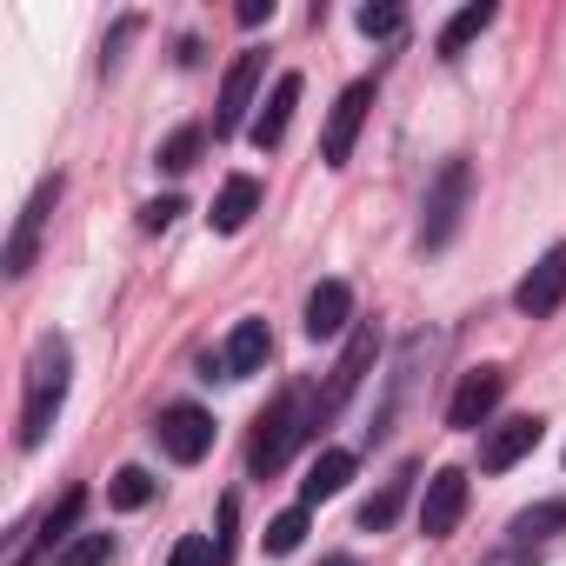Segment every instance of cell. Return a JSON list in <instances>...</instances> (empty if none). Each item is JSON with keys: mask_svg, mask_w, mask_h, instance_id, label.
Wrapping results in <instances>:
<instances>
[{"mask_svg": "<svg viewBox=\"0 0 566 566\" xmlns=\"http://www.w3.org/2000/svg\"><path fill=\"white\" fill-rule=\"evenodd\" d=\"M67 374H74L67 340H41L34 360H28V400H21V447H28V453L48 440V427H54V413H61V400H67Z\"/></svg>", "mask_w": 566, "mask_h": 566, "instance_id": "cell-1", "label": "cell"}, {"mask_svg": "<svg viewBox=\"0 0 566 566\" xmlns=\"http://www.w3.org/2000/svg\"><path fill=\"white\" fill-rule=\"evenodd\" d=\"M307 413H301V394H280L266 413H260V433H253V447H247V467H253V480H266V473H280L294 460V447L307 440Z\"/></svg>", "mask_w": 566, "mask_h": 566, "instance_id": "cell-2", "label": "cell"}, {"mask_svg": "<svg viewBox=\"0 0 566 566\" xmlns=\"http://www.w3.org/2000/svg\"><path fill=\"white\" fill-rule=\"evenodd\" d=\"M467 193H473V167L467 160H447L433 193H427V220H420V247H447L460 213H467Z\"/></svg>", "mask_w": 566, "mask_h": 566, "instance_id": "cell-3", "label": "cell"}, {"mask_svg": "<svg viewBox=\"0 0 566 566\" xmlns=\"http://www.w3.org/2000/svg\"><path fill=\"white\" fill-rule=\"evenodd\" d=\"M367 107H374V81H354V87L334 101L327 134H321V160H327V167H347V160H354V140H360V127H367Z\"/></svg>", "mask_w": 566, "mask_h": 566, "instance_id": "cell-4", "label": "cell"}, {"mask_svg": "<svg viewBox=\"0 0 566 566\" xmlns=\"http://www.w3.org/2000/svg\"><path fill=\"white\" fill-rule=\"evenodd\" d=\"M559 301H566V240H559V247H546V253H539V266L513 287V307H520L526 321L559 314Z\"/></svg>", "mask_w": 566, "mask_h": 566, "instance_id": "cell-5", "label": "cell"}, {"mask_svg": "<svg viewBox=\"0 0 566 566\" xmlns=\"http://www.w3.org/2000/svg\"><path fill=\"white\" fill-rule=\"evenodd\" d=\"M266 354H273L266 321H240V327L227 334V347H220V354H207V380H247V374H260V367H266Z\"/></svg>", "mask_w": 566, "mask_h": 566, "instance_id": "cell-6", "label": "cell"}, {"mask_svg": "<svg viewBox=\"0 0 566 566\" xmlns=\"http://www.w3.org/2000/svg\"><path fill=\"white\" fill-rule=\"evenodd\" d=\"M500 394H506V374H500V367H473V374L460 380L453 407H447V427H460V433H480V427L493 420Z\"/></svg>", "mask_w": 566, "mask_h": 566, "instance_id": "cell-7", "label": "cell"}, {"mask_svg": "<svg viewBox=\"0 0 566 566\" xmlns=\"http://www.w3.org/2000/svg\"><path fill=\"white\" fill-rule=\"evenodd\" d=\"M460 513H467V473L460 467H440L427 480V493H420V533L427 539H447L460 526Z\"/></svg>", "mask_w": 566, "mask_h": 566, "instance_id": "cell-8", "label": "cell"}, {"mask_svg": "<svg viewBox=\"0 0 566 566\" xmlns=\"http://www.w3.org/2000/svg\"><path fill=\"white\" fill-rule=\"evenodd\" d=\"M260 67L266 54H240L220 81V107H213V134H240L247 127V107H253V87H260Z\"/></svg>", "mask_w": 566, "mask_h": 566, "instance_id": "cell-9", "label": "cell"}, {"mask_svg": "<svg viewBox=\"0 0 566 566\" xmlns=\"http://www.w3.org/2000/svg\"><path fill=\"white\" fill-rule=\"evenodd\" d=\"M54 200H61V174H54V180H41V187H34V200L21 207V227H14V240H8V273H14V280L34 266V247H41V227H48Z\"/></svg>", "mask_w": 566, "mask_h": 566, "instance_id": "cell-10", "label": "cell"}, {"mask_svg": "<svg viewBox=\"0 0 566 566\" xmlns=\"http://www.w3.org/2000/svg\"><path fill=\"white\" fill-rule=\"evenodd\" d=\"M374 354H380V327H360V334L347 340V354H340V367H334V387H327V400L314 407V427H321L327 413H340V407H347V394L360 387V374L374 367Z\"/></svg>", "mask_w": 566, "mask_h": 566, "instance_id": "cell-11", "label": "cell"}, {"mask_svg": "<svg viewBox=\"0 0 566 566\" xmlns=\"http://www.w3.org/2000/svg\"><path fill=\"white\" fill-rule=\"evenodd\" d=\"M160 447L180 460V467H193V460H207V447H213V420L200 413V407H167L160 413Z\"/></svg>", "mask_w": 566, "mask_h": 566, "instance_id": "cell-12", "label": "cell"}, {"mask_svg": "<svg viewBox=\"0 0 566 566\" xmlns=\"http://www.w3.org/2000/svg\"><path fill=\"white\" fill-rule=\"evenodd\" d=\"M539 433H546V427H539L533 413H520V420H500V427L480 440V473H506V467H520V460L539 447Z\"/></svg>", "mask_w": 566, "mask_h": 566, "instance_id": "cell-13", "label": "cell"}, {"mask_svg": "<svg viewBox=\"0 0 566 566\" xmlns=\"http://www.w3.org/2000/svg\"><path fill=\"white\" fill-rule=\"evenodd\" d=\"M294 107H301V74H280V81H273V94H266V107H260V114H253V127H247L260 154L287 140V120H294Z\"/></svg>", "mask_w": 566, "mask_h": 566, "instance_id": "cell-14", "label": "cell"}, {"mask_svg": "<svg viewBox=\"0 0 566 566\" xmlns=\"http://www.w3.org/2000/svg\"><path fill=\"white\" fill-rule=\"evenodd\" d=\"M347 321H354L347 280H321V287L307 294V340H334V334H347Z\"/></svg>", "mask_w": 566, "mask_h": 566, "instance_id": "cell-15", "label": "cell"}, {"mask_svg": "<svg viewBox=\"0 0 566 566\" xmlns=\"http://www.w3.org/2000/svg\"><path fill=\"white\" fill-rule=\"evenodd\" d=\"M253 213H260V180H253V174H233V180L220 187V200H213L207 220H213V233H240Z\"/></svg>", "mask_w": 566, "mask_h": 566, "instance_id": "cell-16", "label": "cell"}, {"mask_svg": "<svg viewBox=\"0 0 566 566\" xmlns=\"http://www.w3.org/2000/svg\"><path fill=\"white\" fill-rule=\"evenodd\" d=\"M354 480V453H340V447H327L314 467H307V480H301V506H321V500H334L340 486Z\"/></svg>", "mask_w": 566, "mask_h": 566, "instance_id": "cell-17", "label": "cell"}, {"mask_svg": "<svg viewBox=\"0 0 566 566\" xmlns=\"http://www.w3.org/2000/svg\"><path fill=\"white\" fill-rule=\"evenodd\" d=\"M493 28V0H473V8H460L447 28H440V61H453V54H467L480 34Z\"/></svg>", "mask_w": 566, "mask_h": 566, "instance_id": "cell-18", "label": "cell"}, {"mask_svg": "<svg viewBox=\"0 0 566 566\" xmlns=\"http://www.w3.org/2000/svg\"><path fill=\"white\" fill-rule=\"evenodd\" d=\"M81 506H87V493L74 486V493H61V506H54V513L41 520V546H48V559H54V553H61V546L74 539V520H81Z\"/></svg>", "mask_w": 566, "mask_h": 566, "instance_id": "cell-19", "label": "cell"}, {"mask_svg": "<svg viewBox=\"0 0 566 566\" xmlns=\"http://www.w3.org/2000/svg\"><path fill=\"white\" fill-rule=\"evenodd\" d=\"M566 526V500H546V506H526L506 533H513V546H533V539H546V533H559Z\"/></svg>", "mask_w": 566, "mask_h": 566, "instance_id": "cell-20", "label": "cell"}, {"mask_svg": "<svg viewBox=\"0 0 566 566\" xmlns=\"http://www.w3.org/2000/svg\"><path fill=\"white\" fill-rule=\"evenodd\" d=\"M301 539H307V506H287V513L266 520V553H273V559H287Z\"/></svg>", "mask_w": 566, "mask_h": 566, "instance_id": "cell-21", "label": "cell"}, {"mask_svg": "<svg viewBox=\"0 0 566 566\" xmlns=\"http://www.w3.org/2000/svg\"><path fill=\"white\" fill-rule=\"evenodd\" d=\"M107 500H114L120 513L147 506V500H154V473H147V467H120V473H114V486H107Z\"/></svg>", "mask_w": 566, "mask_h": 566, "instance_id": "cell-22", "label": "cell"}, {"mask_svg": "<svg viewBox=\"0 0 566 566\" xmlns=\"http://www.w3.org/2000/svg\"><path fill=\"white\" fill-rule=\"evenodd\" d=\"M407 480H413V473H400V480H387V486H380V493H374V500L360 506V526H367V533H380V526H394V513H400V500H407Z\"/></svg>", "mask_w": 566, "mask_h": 566, "instance_id": "cell-23", "label": "cell"}, {"mask_svg": "<svg viewBox=\"0 0 566 566\" xmlns=\"http://www.w3.org/2000/svg\"><path fill=\"white\" fill-rule=\"evenodd\" d=\"M114 559V539L107 533H74L61 553H54V566H107Z\"/></svg>", "mask_w": 566, "mask_h": 566, "instance_id": "cell-24", "label": "cell"}, {"mask_svg": "<svg viewBox=\"0 0 566 566\" xmlns=\"http://www.w3.org/2000/svg\"><path fill=\"white\" fill-rule=\"evenodd\" d=\"M354 28H360V34H367V41H394V34H400V28H407V14H400V8H394V0H367V8H360V14H354Z\"/></svg>", "mask_w": 566, "mask_h": 566, "instance_id": "cell-25", "label": "cell"}, {"mask_svg": "<svg viewBox=\"0 0 566 566\" xmlns=\"http://www.w3.org/2000/svg\"><path fill=\"white\" fill-rule=\"evenodd\" d=\"M200 147H207V134H200V127H180V134L160 140V167H167V174H187V167L200 160Z\"/></svg>", "mask_w": 566, "mask_h": 566, "instance_id": "cell-26", "label": "cell"}, {"mask_svg": "<svg viewBox=\"0 0 566 566\" xmlns=\"http://www.w3.org/2000/svg\"><path fill=\"white\" fill-rule=\"evenodd\" d=\"M167 566H220V553H213V539H207V533H187V539L167 553Z\"/></svg>", "mask_w": 566, "mask_h": 566, "instance_id": "cell-27", "label": "cell"}, {"mask_svg": "<svg viewBox=\"0 0 566 566\" xmlns=\"http://www.w3.org/2000/svg\"><path fill=\"white\" fill-rule=\"evenodd\" d=\"M180 213H187V207L167 193V200H147V207H140V227H147V233H160V227H174Z\"/></svg>", "mask_w": 566, "mask_h": 566, "instance_id": "cell-28", "label": "cell"}, {"mask_svg": "<svg viewBox=\"0 0 566 566\" xmlns=\"http://www.w3.org/2000/svg\"><path fill=\"white\" fill-rule=\"evenodd\" d=\"M233 520H240V506H233V500H220V533H213L220 566H233Z\"/></svg>", "mask_w": 566, "mask_h": 566, "instance_id": "cell-29", "label": "cell"}, {"mask_svg": "<svg viewBox=\"0 0 566 566\" xmlns=\"http://www.w3.org/2000/svg\"><path fill=\"white\" fill-rule=\"evenodd\" d=\"M233 21H240V28H260V21H273V0H240V8H233Z\"/></svg>", "mask_w": 566, "mask_h": 566, "instance_id": "cell-30", "label": "cell"}, {"mask_svg": "<svg viewBox=\"0 0 566 566\" xmlns=\"http://www.w3.org/2000/svg\"><path fill=\"white\" fill-rule=\"evenodd\" d=\"M327 566H354V559H327Z\"/></svg>", "mask_w": 566, "mask_h": 566, "instance_id": "cell-31", "label": "cell"}]
</instances>
